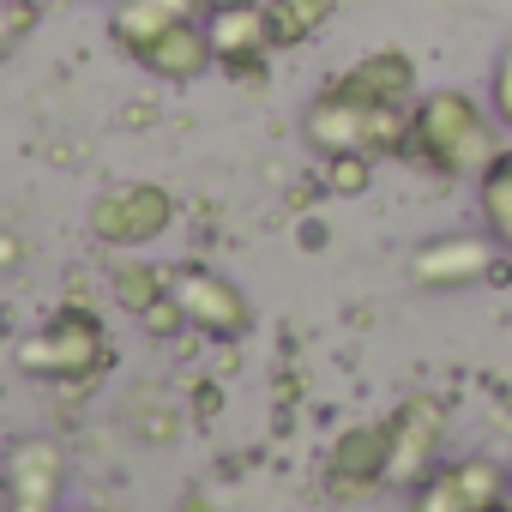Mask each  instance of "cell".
<instances>
[{
	"mask_svg": "<svg viewBox=\"0 0 512 512\" xmlns=\"http://www.w3.org/2000/svg\"><path fill=\"white\" fill-rule=\"evenodd\" d=\"M386 428H392V458H386V482L392 488H416L434 464H440V440H446V404L440 398H428V392H416V398H404L392 416H386Z\"/></svg>",
	"mask_w": 512,
	"mask_h": 512,
	"instance_id": "52a82bcc",
	"label": "cell"
},
{
	"mask_svg": "<svg viewBox=\"0 0 512 512\" xmlns=\"http://www.w3.org/2000/svg\"><path fill=\"white\" fill-rule=\"evenodd\" d=\"M169 296L181 302V320L205 338H247V326H253L247 296L229 278H217L211 266H193V260L169 266Z\"/></svg>",
	"mask_w": 512,
	"mask_h": 512,
	"instance_id": "8992f818",
	"label": "cell"
},
{
	"mask_svg": "<svg viewBox=\"0 0 512 512\" xmlns=\"http://www.w3.org/2000/svg\"><path fill=\"white\" fill-rule=\"evenodd\" d=\"M308 145L320 157L332 151H362V157H410V109L362 103L350 91H326L308 109Z\"/></svg>",
	"mask_w": 512,
	"mask_h": 512,
	"instance_id": "7a4b0ae2",
	"label": "cell"
},
{
	"mask_svg": "<svg viewBox=\"0 0 512 512\" xmlns=\"http://www.w3.org/2000/svg\"><path fill=\"white\" fill-rule=\"evenodd\" d=\"M338 0H266V31H272V49H302L314 31H326Z\"/></svg>",
	"mask_w": 512,
	"mask_h": 512,
	"instance_id": "9a60e30c",
	"label": "cell"
},
{
	"mask_svg": "<svg viewBox=\"0 0 512 512\" xmlns=\"http://www.w3.org/2000/svg\"><path fill=\"white\" fill-rule=\"evenodd\" d=\"M103 362H109V338L91 308H67L19 344V368L37 380H91Z\"/></svg>",
	"mask_w": 512,
	"mask_h": 512,
	"instance_id": "3957f363",
	"label": "cell"
},
{
	"mask_svg": "<svg viewBox=\"0 0 512 512\" xmlns=\"http://www.w3.org/2000/svg\"><path fill=\"white\" fill-rule=\"evenodd\" d=\"M7 260H19V241H13V235H0V266H7Z\"/></svg>",
	"mask_w": 512,
	"mask_h": 512,
	"instance_id": "44dd1931",
	"label": "cell"
},
{
	"mask_svg": "<svg viewBox=\"0 0 512 512\" xmlns=\"http://www.w3.org/2000/svg\"><path fill=\"white\" fill-rule=\"evenodd\" d=\"M410 151L440 175H482L500 157V121L464 91H428L410 109Z\"/></svg>",
	"mask_w": 512,
	"mask_h": 512,
	"instance_id": "6da1fadb",
	"label": "cell"
},
{
	"mask_svg": "<svg viewBox=\"0 0 512 512\" xmlns=\"http://www.w3.org/2000/svg\"><path fill=\"white\" fill-rule=\"evenodd\" d=\"M37 25V7L31 0H0V55H13Z\"/></svg>",
	"mask_w": 512,
	"mask_h": 512,
	"instance_id": "d6986e66",
	"label": "cell"
},
{
	"mask_svg": "<svg viewBox=\"0 0 512 512\" xmlns=\"http://www.w3.org/2000/svg\"><path fill=\"white\" fill-rule=\"evenodd\" d=\"M386 458H392V428H386V422L344 428V434L332 440V458H326L332 488H338V494H362V488L386 482Z\"/></svg>",
	"mask_w": 512,
	"mask_h": 512,
	"instance_id": "7c38bea8",
	"label": "cell"
},
{
	"mask_svg": "<svg viewBox=\"0 0 512 512\" xmlns=\"http://www.w3.org/2000/svg\"><path fill=\"white\" fill-rule=\"evenodd\" d=\"M332 85L350 91V97H362V103L410 109V97H416V61H410L404 49H374V55H362L356 67H344Z\"/></svg>",
	"mask_w": 512,
	"mask_h": 512,
	"instance_id": "4fadbf2b",
	"label": "cell"
},
{
	"mask_svg": "<svg viewBox=\"0 0 512 512\" xmlns=\"http://www.w3.org/2000/svg\"><path fill=\"white\" fill-rule=\"evenodd\" d=\"M181 19H199L193 0H115V13H109V37H115V49L139 55L157 31H169V25H181Z\"/></svg>",
	"mask_w": 512,
	"mask_h": 512,
	"instance_id": "5bb4252c",
	"label": "cell"
},
{
	"mask_svg": "<svg viewBox=\"0 0 512 512\" xmlns=\"http://www.w3.org/2000/svg\"><path fill=\"white\" fill-rule=\"evenodd\" d=\"M500 260H512V253L488 235V229H458V235H434V241H422L416 253H410V284L416 290H434V296H446V290H476V284H488V278H500Z\"/></svg>",
	"mask_w": 512,
	"mask_h": 512,
	"instance_id": "277c9868",
	"label": "cell"
},
{
	"mask_svg": "<svg viewBox=\"0 0 512 512\" xmlns=\"http://www.w3.org/2000/svg\"><path fill=\"white\" fill-rule=\"evenodd\" d=\"M133 61H139L151 79H169V85H193V79H205V73L217 67L211 37H205V19H181V25L157 31Z\"/></svg>",
	"mask_w": 512,
	"mask_h": 512,
	"instance_id": "8fae6325",
	"label": "cell"
},
{
	"mask_svg": "<svg viewBox=\"0 0 512 512\" xmlns=\"http://www.w3.org/2000/svg\"><path fill=\"white\" fill-rule=\"evenodd\" d=\"M163 296H169V272H163V266H145V260H121V266H115V302H121L127 314L145 320Z\"/></svg>",
	"mask_w": 512,
	"mask_h": 512,
	"instance_id": "e0dca14e",
	"label": "cell"
},
{
	"mask_svg": "<svg viewBox=\"0 0 512 512\" xmlns=\"http://www.w3.org/2000/svg\"><path fill=\"white\" fill-rule=\"evenodd\" d=\"M31 7H43V0H31Z\"/></svg>",
	"mask_w": 512,
	"mask_h": 512,
	"instance_id": "603a6c76",
	"label": "cell"
},
{
	"mask_svg": "<svg viewBox=\"0 0 512 512\" xmlns=\"http://www.w3.org/2000/svg\"><path fill=\"white\" fill-rule=\"evenodd\" d=\"M0 488H7V512H61V488H67L61 440H19L0 464Z\"/></svg>",
	"mask_w": 512,
	"mask_h": 512,
	"instance_id": "9c48e42d",
	"label": "cell"
},
{
	"mask_svg": "<svg viewBox=\"0 0 512 512\" xmlns=\"http://www.w3.org/2000/svg\"><path fill=\"white\" fill-rule=\"evenodd\" d=\"M488 109H494V121L512 133V43L500 49V61H494V79H488Z\"/></svg>",
	"mask_w": 512,
	"mask_h": 512,
	"instance_id": "ffe728a7",
	"label": "cell"
},
{
	"mask_svg": "<svg viewBox=\"0 0 512 512\" xmlns=\"http://www.w3.org/2000/svg\"><path fill=\"white\" fill-rule=\"evenodd\" d=\"M85 223H91V235H97L103 247L133 253V247H151V241L175 223V199H169V187H157V181H127V187L97 193L91 211H85Z\"/></svg>",
	"mask_w": 512,
	"mask_h": 512,
	"instance_id": "5b68a950",
	"label": "cell"
},
{
	"mask_svg": "<svg viewBox=\"0 0 512 512\" xmlns=\"http://www.w3.org/2000/svg\"><path fill=\"white\" fill-rule=\"evenodd\" d=\"M476 205H482L488 235L512 253V151H506V145H500V157L476 175Z\"/></svg>",
	"mask_w": 512,
	"mask_h": 512,
	"instance_id": "2e32d148",
	"label": "cell"
},
{
	"mask_svg": "<svg viewBox=\"0 0 512 512\" xmlns=\"http://www.w3.org/2000/svg\"><path fill=\"white\" fill-rule=\"evenodd\" d=\"M368 181H374V157H362V151H332L326 157V187L332 193H368Z\"/></svg>",
	"mask_w": 512,
	"mask_h": 512,
	"instance_id": "ac0fdd59",
	"label": "cell"
},
{
	"mask_svg": "<svg viewBox=\"0 0 512 512\" xmlns=\"http://www.w3.org/2000/svg\"><path fill=\"white\" fill-rule=\"evenodd\" d=\"M205 37H211L217 67H229L235 79H253V73L266 67V49H272L266 0H241V7H217V13H205Z\"/></svg>",
	"mask_w": 512,
	"mask_h": 512,
	"instance_id": "30bf717a",
	"label": "cell"
},
{
	"mask_svg": "<svg viewBox=\"0 0 512 512\" xmlns=\"http://www.w3.org/2000/svg\"><path fill=\"white\" fill-rule=\"evenodd\" d=\"M500 512H506V506H500Z\"/></svg>",
	"mask_w": 512,
	"mask_h": 512,
	"instance_id": "cb8c5ba5",
	"label": "cell"
},
{
	"mask_svg": "<svg viewBox=\"0 0 512 512\" xmlns=\"http://www.w3.org/2000/svg\"><path fill=\"white\" fill-rule=\"evenodd\" d=\"M193 7H199V19H205V13H217V7H241V0H193Z\"/></svg>",
	"mask_w": 512,
	"mask_h": 512,
	"instance_id": "7402d4cb",
	"label": "cell"
},
{
	"mask_svg": "<svg viewBox=\"0 0 512 512\" xmlns=\"http://www.w3.org/2000/svg\"><path fill=\"white\" fill-rule=\"evenodd\" d=\"M500 506H506V470L494 458L434 464L410 500V512H500Z\"/></svg>",
	"mask_w": 512,
	"mask_h": 512,
	"instance_id": "ba28073f",
	"label": "cell"
}]
</instances>
